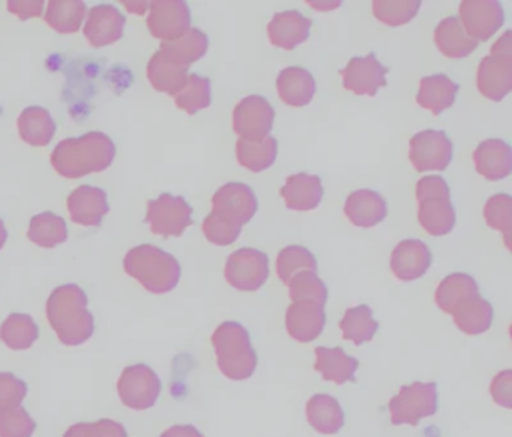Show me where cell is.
<instances>
[{"label":"cell","mask_w":512,"mask_h":437,"mask_svg":"<svg viewBox=\"0 0 512 437\" xmlns=\"http://www.w3.org/2000/svg\"><path fill=\"white\" fill-rule=\"evenodd\" d=\"M316 272L317 260L311 251L301 245H289L278 253L277 275L283 284H289L292 278L302 272Z\"/></svg>","instance_id":"40"},{"label":"cell","mask_w":512,"mask_h":437,"mask_svg":"<svg viewBox=\"0 0 512 437\" xmlns=\"http://www.w3.org/2000/svg\"><path fill=\"white\" fill-rule=\"evenodd\" d=\"M388 71L377 61L374 53L364 58H352L346 68L340 71L343 88L359 97H376L379 89L388 85Z\"/></svg>","instance_id":"14"},{"label":"cell","mask_w":512,"mask_h":437,"mask_svg":"<svg viewBox=\"0 0 512 437\" xmlns=\"http://www.w3.org/2000/svg\"><path fill=\"white\" fill-rule=\"evenodd\" d=\"M125 23L127 20L118 8L112 7V5H98L89 11L83 34L92 47L101 49V47L112 46L121 40L124 35Z\"/></svg>","instance_id":"17"},{"label":"cell","mask_w":512,"mask_h":437,"mask_svg":"<svg viewBox=\"0 0 512 437\" xmlns=\"http://www.w3.org/2000/svg\"><path fill=\"white\" fill-rule=\"evenodd\" d=\"M458 20L466 34L478 43L490 40L502 28L505 13L496 0H464Z\"/></svg>","instance_id":"13"},{"label":"cell","mask_w":512,"mask_h":437,"mask_svg":"<svg viewBox=\"0 0 512 437\" xmlns=\"http://www.w3.org/2000/svg\"><path fill=\"white\" fill-rule=\"evenodd\" d=\"M418 221L430 236H445L455 226V209L451 199H427L418 203Z\"/></svg>","instance_id":"33"},{"label":"cell","mask_w":512,"mask_h":437,"mask_svg":"<svg viewBox=\"0 0 512 437\" xmlns=\"http://www.w3.org/2000/svg\"><path fill=\"white\" fill-rule=\"evenodd\" d=\"M146 25L152 37L172 43L190 29V8L182 0H155L149 7Z\"/></svg>","instance_id":"11"},{"label":"cell","mask_w":512,"mask_h":437,"mask_svg":"<svg viewBox=\"0 0 512 437\" xmlns=\"http://www.w3.org/2000/svg\"><path fill=\"white\" fill-rule=\"evenodd\" d=\"M86 17V5L80 0H52L46 23L59 34H76Z\"/></svg>","instance_id":"39"},{"label":"cell","mask_w":512,"mask_h":437,"mask_svg":"<svg viewBox=\"0 0 512 437\" xmlns=\"http://www.w3.org/2000/svg\"><path fill=\"white\" fill-rule=\"evenodd\" d=\"M458 89L457 83L445 74L424 77L419 85L416 103L434 116H440L455 103Z\"/></svg>","instance_id":"26"},{"label":"cell","mask_w":512,"mask_h":437,"mask_svg":"<svg viewBox=\"0 0 512 437\" xmlns=\"http://www.w3.org/2000/svg\"><path fill=\"white\" fill-rule=\"evenodd\" d=\"M316 362L314 370L322 374L326 382L343 385L347 382H355V373L358 370V359L347 355L341 347H316Z\"/></svg>","instance_id":"27"},{"label":"cell","mask_w":512,"mask_h":437,"mask_svg":"<svg viewBox=\"0 0 512 437\" xmlns=\"http://www.w3.org/2000/svg\"><path fill=\"white\" fill-rule=\"evenodd\" d=\"M208 49V35L200 29L190 28L178 40L161 44L160 52L175 64L190 68L191 64L206 55Z\"/></svg>","instance_id":"32"},{"label":"cell","mask_w":512,"mask_h":437,"mask_svg":"<svg viewBox=\"0 0 512 437\" xmlns=\"http://www.w3.org/2000/svg\"><path fill=\"white\" fill-rule=\"evenodd\" d=\"M67 208L71 220L80 226L98 227L109 214L106 191L101 188L82 185L68 196Z\"/></svg>","instance_id":"18"},{"label":"cell","mask_w":512,"mask_h":437,"mask_svg":"<svg viewBox=\"0 0 512 437\" xmlns=\"http://www.w3.org/2000/svg\"><path fill=\"white\" fill-rule=\"evenodd\" d=\"M308 422L320 434H337L344 427V412L337 398L317 394L305 406Z\"/></svg>","instance_id":"30"},{"label":"cell","mask_w":512,"mask_h":437,"mask_svg":"<svg viewBox=\"0 0 512 437\" xmlns=\"http://www.w3.org/2000/svg\"><path fill=\"white\" fill-rule=\"evenodd\" d=\"M28 239L41 248L58 247L68 239L67 223L53 212L35 215L29 224Z\"/></svg>","instance_id":"37"},{"label":"cell","mask_w":512,"mask_h":437,"mask_svg":"<svg viewBox=\"0 0 512 437\" xmlns=\"http://www.w3.org/2000/svg\"><path fill=\"white\" fill-rule=\"evenodd\" d=\"M47 319L64 346H80L94 335L95 322L88 310V296L77 284H64L53 290L47 299Z\"/></svg>","instance_id":"2"},{"label":"cell","mask_w":512,"mask_h":437,"mask_svg":"<svg viewBox=\"0 0 512 437\" xmlns=\"http://www.w3.org/2000/svg\"><path fill=\"white\" fill-rule=\"evenodd\" d=\"M161 380L151 367L145 364L130 365L122 371L118 380V394L128 409L146 410L154 407L161 394Z\"/></svg>","instance_id":"7"},{"label":"cell","mask_w":512,"mask_h":437,"mask_svg":"<svg viewBox=\"0 0 512 437\" xmlns=\"http://www.w3.org/2000/svg\"><path fill=\"white\" fill-rule=\"evenodd\" d=\"M389 416L394 425H412L437 412V385L434 382H415L403 386L389 401Z\"/></svg>","instance_id":"5"},{"label":"cell","mask_w":512,"mask_h":437,"mask_svg":"<svg viewBox=\"0 0 512 437\" xmlns=\"http://www.w3.org/2000/svg\"><path fill=\"white\" fill-rule=\"evenodd\" d=\"M116 146L107 134L92 131L77 139H65L53 149L50 163L67 179H80L109 169Z\"/></svg>","instance_id":"1"},{"label":"cell","mask_w":512,"mask_h":437,"mask_svg":"<svg viewBox=\"0 0 512 437\" xmlns=\"http://www.w3.org/2000/svg\"><path fill=\"white\" fill-rule=\"evenodd\" d=\"M430 248L419 239H404L391 254V271L400 281H415L424 277L431 266Z\"/></svg>","instance_id":"16"},{"label":"cell","mask_w":512,"mask_h":437,"mask_svg":"<svg viewBox=\"0 0 512 437\" xmlns=\"http://www.w3.org/2000/svg\"><path fill=\"white\" fill-rule=\"evenodd\" d=\"M274 121V107L259 95L244 98L233 110V130L242 140L256 142L265 139L272 130Z\"/></svg>","instance_id":"10"},{"label":"cell","mask_w":512,"mask_h":437,"mask_svg":"<svg viewBox=\"0 0 512 437\" xmlns=\"http://www.w3.org/2000/svg\"><path fill=\"white\" fill-rule=\"evenodd\" d=\"M277 92L280 100L290 107H305L316 94V80L301 67L284 68L277 79Z\"/></svg>","instance_id":"24"},{"label":"cell","mask_w":512,"mask_h":437,"mask_svg":"<svg viewBox=\"0 0 512 437\" xmlns=\"http://www.w3.org/2000/svg\"><path fill=\"white\" fill-rule=\"evenodd\" d=\"M476 86L487 100L502 101L512 89V53L485 56L476 73Z\"/></svg>","instance_id":"15"},{"label":"cell","mask_w":512,"mask_h":437,"mask_svg":"<svg viewBox=\"0 0 512 437\" xmlns=\"http://www.w3.org/2000/svg\"><path fill=\"white\" fill-rule=\"evenodd\" d=\"M40 338V328L29 314H10L0 326V340L11 350H28Z\"/></svg>","instance_id":"35"},{"label":"cell","mask_w":512,"mask_h":437,"mask_svg":"<svg viewBox=\"0 0 512 437\" xmlns=\"http://www.w3.org/2000/svg\"><path fill=\"white\" fill-rule=\"evenodd\" d=\"M311 22L299 11H284L272 17L268 25V38L272 46L293 50L310 37Z\"/></svg>","instance_id":"22"},{"label":"cell","mask_w":512,"mask_h":437,"mask_svg":"<svg viewBox=\"0 0 512 437\" xmlns=\"http://www.w3.org/2000/svg\"><path fill=\"white\" fill-rule=\"evenodd\" d=\"M259 209L256 193L244 182H229L218 188L212 197V212L230 223L241 224L251 220Z\"/></svg>","instance_id":"12"},{"label":"cell","mask_w":512,"mask_h":437,"mask_svg":"<svg viewBox=\"0 0 512 437\" xmlns=\"http://www.w3.org/2000/svg\"><path fill=\"white\" fill-rule=\"evenodd\" d=\"M203 233L211 244L218 247H227L238 241L242 232L241 224L230 223L215 215L214 212L208 215L203 221Z\"/></svg>","instance_id":"46"},{"label":"cell","mask_w":512,"mask_h":437,"mask_svg":"<svg viewBox=\"0 0 512 437\" xmlns=\"http://www.w3.org/2000/svg\"><path fill=\"white\" fill-rule=\"evenodd\" d=\"M373 16L383 25L398 28L418 16L421 0H374Z\"/></svg>","instance_id":"42"},{"label":"cell","mask_w":512,"mask_h":437,"mask_svg":"<svg viewBox=\"0 0 512 437\" xmlns=\"http://www.w3.org/2000/svg\"><path fill=\"white\" fill-rule=\"evenodd\" d=\"M455 326L466 335L484 334L493 323L494 311L481 295H472L455 305L451 313Z\"/></svg>","instance_id":"25"},{"label":"cell","mask_w":512,"mask_h":437,"mask_svg":"<svg viewBox=\"0 0 512 437\" xmlns=\"http://www.w3.org/2000/svg\"><path fill=\"white\" fill-rule=\"evenodd\" d=\"M484 218L487 226L502 233L508 250H511L512 235V197L509 194H494L484 206Z\"/></svg>","instance_id":"43"},{"label":"cell","mask_w":512,"mask_h":437,"mask_svg":"<svg viewBox=\"0 0 512 437\" xmlns=\"http://www.w3.org/2000/svg\"><path fill=\"white\" fill-rule=\"evenodd\" d=\"M452 142L443 131L425 130L409 142V160L416 172H443L452 161Z\"/></svg>","instance_id":"9"},{"label":"cell","mask_w":512,"mask_h":437,"mask_svg":"<svg viewBox=\"0 0 512 437\" xmlns=\"http://www.w3.org/2000/svg\"><path fill=\"white\" fill-rule=\"evenodd\" d=\"M173 98L178 109L184 110L190 116L196 115L200 110L211 106V80L199 74H190L184 88Z\"/></svg>","instance_id":"41"},{"label":"cell","mask_w":512,"mask_h":437,"mask_svg":"<svg viewBox=\"0 0 512 437\" xmlns=\"http://www.w3.org/2000/svg\"><path fill=\"white\" fill-rule=\"evenodd\" d=\"M224 277L241 292H256L269 278V257L254 248H241L227 257Z\"/></svg>","instance_id":"8"},{"label":"cell","mask_w":512,"mask_h":437,"mask_svg":"<svg viewBox=\"0 0 512 437\" xmlns=\"http://www.w3.org/2000/svg\"><path fill=\"white\" fill-rule=\"evenodd\" d=\"M160 437H205L194 425H173Z\"/></svg>","instance_id":"52"},{"label":"cell","mask_w":512,"mask_h":437,"mask_svg":"<svg viewBox=\"0 0 512 437\" xmlns=\"http://www.w3.org/2000/svg\"><path fill=\"white\" fill-rule=\"evenodd\" d=\"M451 199L449 185L442 176H424L416 184V200Z\"/></svg>","instance_id":"49"},{"label":"cell","mask_w":512,"mask_h":437,"mask_svg":"<svg viewBox=\"0 0 512 437\" xmlns=\"http://www.w3.org/2000/svg\"><path fill=\"white\" fill-rule=\"evenodd\" d=\"M23 142L35 148H44L52 142L56 133V124L49 110L43 107H28L23 110L17 121Z\"/></svg>","instance_id":"31"},{"label":"cell","mask_w":512,"mask_h":437,"mask_svg":"<svg viewBox=\"0 0 512 437\" xmlns=\"http://www.w3.org/2000/svg\"><path fill=\"white\" fill-rule=\"evenodd\" d=\"M287 287L292 302H314L325 307L328 301V287L317 277L316 272L305 271L296 275Z\"/></svg>","instance_id":"44"},{"label":"cell","mask_w":512,"mask_h":437,"mask_svg":"<svg viewBox=\"0 0 512 437\" xmlns=\"http://www.w3.org/2000/svg\"><path fill=\"white\" fill-rule=\"evenodd\" d=\"M28 385L13 373H0V412L22 406Z\"/></svg>","instance_id":"48"},{"label":"cell","mask_w":512,"mask_h":437,"mask_svg":"<svg viewBox=\"0 0 512 437\" xmlns=\"http://www.w3.org/2000/svg\"><path fill=\"white\" fill-rule=\"evenodd\" d=\"M146 221L154 235L179 238L193 224V208L184 197L164 193L148 203Z\"/></svg>","instance_id":"6"},{"label":"cell","mask_w":512,"mask_h":437,"mask_svg":"<svg viewBox=\"0 0 512 437\" xmlns=\"http://www.w3.org/2000/svg\"><path fill=\"white\" fill-rule=\"evenodd\" d=\"M188 70L190 68L175 64L158 50L149 61L146 76L155 91L175 97L187 83Z\"/></svg>","instance_id":"29"},{"label":"cell","mask_w":512,"mask_h":437,"mask_svg":"<svg viewBox=\"0 0 512 437\" xmlns=\"http://www.w3.org/2000/svg\"><path fill=\"white\" fill-rule=\"evenodd\" d=\"M437 50L448 59H463L475 52L478 43L464 31L458 17H446L434 31Z\"/></svg>","instance_id":"28"},{"label":"cell","mask_w":512,"mask_h":437,"mask_svg":"<svg viewBox=\"0 0 512 437\" xmlns=\"http://www.w3.org/2000/svg\"><path fill=\"white\" fill-rule=\"evenodd\" d=\"M122 5L127 8L128 13L145 14L146 10H149V7H151V2H127V0H124Z\"/></svg>","instance_id":"53"},{"label":"cell","mask_w":512,"mask_h":437,"mask_svg":"<svg viewBox=\"0 0 512 437\" xmlns=\"http://www.w3.org/2000/svg\"><path fill=\"white\" fill-rule=\"evenodd\" d=\"M43 0H28V2H19V0H10L8 10L11 14L19 17L20 20H29L32 17H40L43 14Z\"/></svg>","instance_id":"51"},{"label":"cell","mask_w":512,"mask_h":437,"mask_svg":"<svg viewBox=\"0 0 512 437\" xmlns=\"http://www.w3.org/2000/svg\"><path fill=\"white\" fill-rule=\"evenodd\" d=\"M64 437H128L124 425L113 419L97 422H79L65 431Z\"/></svg>","instance_id":"47"},{"label":"cell","mask_w":512,"mask_h":437,"mask_svg":"<svg viewBox=\"0 0 512 437\" xmlns=\"http://www.w3.org/2000/svg\"><path fill=\"white\" fill-rule=\"evenodd\" d=\"M35 430L37 422L22 406L0 412V437H32Z\"/></svg>","instance_id":"45"},{"label":"cell","mask_w":512,"mask_h":437,"mask_svg":"<svg viewBox=\"0 0 512 437\" xmlns=\"http://www.w3.org/2000/svg\"><path fill=\"white\" fill-rule=\"evenodd\" d=\"M344 215L353 226L370 229L385 220L388 215V203L377 191H353L344 205Z\"/></svg>","instance_id":"21"},{"label":"cell","mask_w":512,"mask_h":437,"mask_svg":"<svg viewBox=\"0 0 512 437\" xmlns=\"http://www.w3.org/2000/svg\"><path fill=\"white\" fill-rule=\"evenodd\" d=\"M280 194L287 208L292 209V211H313L323 199L322 181L316 175L296 173V175L287 178Z\"/></svg>","instance_id":"23"},{"label":"cell","mask_w":512,"mask_h":437,"mask_svg":"<svg viewBox=\"0 0 512 437\" xmlns=\"http://www.w3.org/2000/svg\"><path fill=\"white\" fill-rule=\"evenodd\" d=\"M212 344L218 368L227 379L241 382L253 376L257 368V353L241 323H221L212 335Z\"/></svg>","instance_id":"4"},{"label":"cell","mask_w":512,"mask_h":437,"mask_svg":"<svg viewBox=\"0 0 512 437\" xmlns=\"http://www.w3.org/2000/svg\"><path fill=\"white\" fill-rule=\"evenodd\" d=\"M490 392L496 404L511 409L512 371L505 370L497 374L491 382Z\"/></svg>","instance_id":"50"},{"label":"cell","mask_w":512,"mask_h":437,"mask_svg":"<svg viewBox=\"0 0 512 437\" xmlns=\"http://www.w3.org/2000/svg\"><path fill=\"white\" fill-rule=\"evenodd\" d=\"M340 329L344 340L361 346L373 340L379 329V323L374 320L373 310L368 305L362 304L349 308L344 313L343 319L340 320Z\"/></svg>","instance_id":"38"},{"label":"cell","mask_w":512,"mask_h":437,"mask_svg":"<svg viewBox=\"0 0 512 437\" xmlns=\"http://www.w3.org/2000/svg\"><path fill=\"white\" fill-rule=\"evenodd\" d=\"M127 275L139 281L148 292L164 295L172 292L181 280L178 259L155 245H139L128 251L124 259Z\"/></svg>","instance_id":"3"},{"label":"cell","mask_w":512,"mask_h":437,"mask_svg":"<svg viewBox=\"0 0 512 437\" xmlns=\"http://www.w3.org/2000/svg\"><path fill=\"white\" fill-rule=\"evenodd\" d=\"M473 163L476 172L487 181L496 182L508 178L512 172L511 146L500 139L484 140L473 151Z\"/></svg>","instance_id":"20"},{"label":"cell","mask_w":512,"mask_h":437,"mask_svg":"<svg viewBox=\"0 0 512 437\" xmlns=\"http://www.w3.org/2000/svg\"><path fill=\"white\" fill-rule=\"evenodd\" d=\"M278 155V142L272 136L256 142L239 139L236 143V158L244 169L253 173L265 172L274 166Z\"/></svg>","instance_id":"34"},{"label":"cell","mask_w":512,"mask_h":437,"mask_svg":"<svg viewBox=\"0 0 512 437\" xmlns=\"http://www.w3.org/2000/svg\"><path fill=\"white\" fill-rule=\"evenodd\" d=\"M326 323L325 308L314 302H292L286 313V329L293 340L311 343L320 337Z\"/></svg>","instance_id":"19"},{"label":"cell","mask_w":512,"mask_h":437,"mask_svg":"<svg viewBox=\"0 0 512 437\" xmlns=\"http://www.w3.org/2000/svg\"><path fill=\"white\" fill-rule=\"evenodd\" d=\"M8 239V230L5 227L4 221L0 220V250L4 248L5 242Z\"/></svg>","instance_id":"54"},{"label":"cell","mask_w":512,"mask_h":437,"mask_svg":"<svg viewBox=\"0 0 512 437\" xmlns=\"http://www.w3.org/2000/svg\"><path fill=\"white\" fill-rule=\"evenodd\" d=\"M472 295H479L475 278L455 272L440 281L434 293V301L443 313L451 314L458 302Z\"/></svg>","instance_id":"36"}]
</instances>
